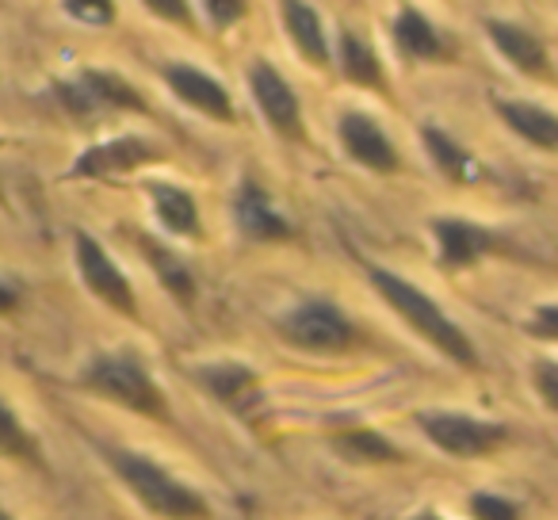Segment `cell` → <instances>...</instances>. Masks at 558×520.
<instances>
[{
  "mask_svg": "<svg viewBox=\"0 0 558 520\" xmlns=\"http://www.w3.org/2000/svg\"><path fill=\"white\" fill-rule=\"evenodd\" d=\"M279 20L288 27L291 43H295V50L303 55V62L329 65V39H326V27H322L318 9H311L303 0H288V4H279Z\"/></svg>",
  "mask_w": 558,
  "mask_h": 520,
  "instance_id": "e0dca14e",
  "label": "cell"
},
{
  "mask_svg": "<svg viewBox=\"0 0 558 520\" xmlns=\"http://www.w3.org/2000/svg\"><path fill=\"white\" fill-rule=\"evenodd\" d=\"M20 306V299H16V291L9 288V283H0V314H12Z\"/></svg>",
  "mask_w": 558,
  "mask_h": 520,
  "instance_id": "4dcf8cb0",
  "label": "cell"
},
{
  "mask_svg": "<svg viewBox=\"0 0 558 520\" xmlns=\"http://www.w3.org/2000/svg\"><path fill=\"white\" fill-rule=\"evenodd\" d=\"M333 451L344 459H352V463H367V467L402 463V451H398L383 433H375V428H344V433L333 436Z\"/></svg>",
  "mask_w": 558,
  "mask_h": 520,
  "instance_id": "7402d4cb",
  "label": "cell"
},
{
  "mask_svg": "<svg viewBox=\"0 0 558 520\" xmlns=\"http://www.w3.org/2000/svg\"><path fill=\"white\" fill-rule=\"evenodd\" d=\"M62 12L77 20V24H88V27H111L116 24V4H108V0H65Z\"/></svg>",
  "mask_w": 558,
  "mask_h": 520,
  "instance_id": "d4e9b609",
  "label": "cell"
},
{
  "mask_svg": "<svg viewBox=\"0 0 558 520\" xmlns=\"http://www.w3.org/2000/svg\"><path fill=\"white\" fill-rule=\"evenodd\" d=\"M154 16H172V24L180 27H192V9L187 4H172V0H149L146 4Z\"/></svg>",
  "mask_w": 558,
  "mask_h": 520,
  "instance_id": "f546056e",
  "label": "cell"
},
{
  "mask_svg": "<svg viewBox=\"0 0 558 520\" xmlns=\"http://www.w3.org/2000/svg\"><path fill=\"white\" fill-rule=\"evenodd\" d=\"M142 253H146V261H149V268H154V276L157 280L169 288V295L177 299V303H192L195 299V280H192V268L180 261L172 249H165V245H157L154 238H142Z\"/></svg>",
  "mask_w": 558,
  "mask_h": 520,
  "instance_id": "603a6c76",
  "label": "cell"
},
{
  "mask_svg": "<svg viewBox=\"0 0 558 520\" xmlns=\"http://www.w3.org/2000/svg\"><path fill=\"white\" fill-rule=\"evenodd\" d=\"M486 35L497 47V55L509 65H517L520 73H527V77H547L550 73L547 47H543L527 27H517V24H509V20H486Z\"/></svg>",
  "mask_w": 558,
  "mask_h": 520,
  "instance_id": "9a60e30c",
  "label": "cell"
},
{
  "mask_svg": "<svg viewBox=\"0 0 558 520\" xmlns=\"http://www.w3.org/2000/svg\"><path fill=\"white\" fill-rule=\"evenodd\" d=\"M58 100L73 111V116H96V111H138L146 116V100L111 70H77L73 77H62L54 85Z\"/></svg>",
  "mask_w": 558,
  "mask_h": 520,
  "instance_id": "8992f818",
  "label": "cell"
},
{
  "mask_svg": "<svg viewBox=\"0 0 558 520\" xmlns=\"http://www.w3.org/2000/svg\"><path fill=\"white\" fill-rule=\"evenodd\" d=\"M0 520H12V517H9V512H4V509H0Z\"/></svg>",
  "mask_w": 558,
  "mask_h": 520,
  "instance_id": "d6a6232c",
  "label": "cell"
},
{
  "mask_svg": "<svg viewBox=\"0 0 558 520\" xmlns=\"http://www.w3.org/2000/svg\"><path fill=\"white\" fill-rule=\"evenodd\" d=\"M367 280H372V288L383 295V303H387L398 318H405V326H410L413 334L425 337L436 352H444L451 364H459V367L478 364L474 344L466 341L463 329H459L456 322H451L448 314H444L440 306H436L433 299L417 288V283L402 280V276L387 273V268H375V265H367Z\"/></svg>",
  "mask_w": 558,
  "mask_h": 520,
  "instance_id": "7a4b0ae2",
  "label": "cell"
},
{
  "mask_svg": "<svg viewBox=\"0 0 558 520\" xmlns=\"http://www.w3.org/2000/svg\"><path fill=\"white\" fill-rule=\"evenodd\" d=\"M337 138H341L344 154L356 165H364V169H372V172L398 169V149H395V142H390V134L383 131L372 116H364V111H344V116L337 119Z\"/></svg>",
  "mask_w": 558,
  "mask_h": 520,
  "instance_id": "30bf717a",
  "label": "cell"
},
{
  "mask_svg": "<svg viewBox=\"0 0 558 520\" xmlns=\"http://www.w3.org/2000/svg\"><path fill=\"white\" fill-rule=\"evenodd\" d=\"M233 222L248 241H283L291 238V222L271 207V195L256 180H241L233 195Z\"/></svg>",
  "mask_w": 558,
  "mask_h": 520,
  "instance_id": "4fadbf2b",
  "label": "cell"
},
{
  "mask_svg": "<svg viewBox=\"0 0 558 520\" xmlns=\"http://www.w3.org/2000/svg\"><path fill=\"white\" fill-rule=\"evenodd\" d=\"M417 428L436 444L440 451H448L451 459H482L489 451H497V444H505V425L494 421H478L471 413L456 410H421Z\"/></svg>",
  "mask_w": 558,
  "mask_h": 520,
  "instance_id": "5b68a950",
  "label": "cell"
},
{
  "mask_svg": "<svg viewBox=\"0 0 558 520\" xmlns=\"http://www.w3.org/2000/svg\"><path fill=\"white\" fill-rule=\"evenodd\" d=\"M527 334L539 337V341H555V337H558V306L543 303L539 311H535V318L527 322Z\"/></svg>",
  "mask_w": 558,
  "mask_h": 520,
  "instance_id": "4316f807",
  "label": "cell"
},
{
  "mask_svg": "<svg viewBox=\"0 0 558 520\" xmlns=\"http://www.w3.org/2000/svg\"><path fill=\"white\" fill-rule=\"evenodd\" d=\"M428 230H433L436 245H440V265L448 273L471 268L474 261H482V256L497 249V233L489 226L466 222V218H433Z\"/></svg>",
  "mask_w": 558,
  "mask_h": 520,
  "instance_id": "7c38bea8",
  "label": "cell"
},
{
  "mask_svg": "<svg viewBox=\"0 0 558 520\" xmlns=\"http://www.w3.org/2000/svg\"><path fill=\"white\" fill-rule=\"evenodd\" d=\"M494 111L501 116V123L509 131H517L524 142L539 149H555L558 146V119L550 116L543 104H527V100H505V96H494Z\"/></svg>",
  "mask_w": 558,
  "mask_h": 520,
  "instance_id": "2e32d148",
  "label": "cell"
},
{
  "mask_svg": "<svg viewBox=\"0 0 558 520\" xmlns=\"http://www.w3.org/2000/svg\"><path fill=\"white\" fill-rule=\"evenodd\" d=\"M203 12L215 16V27H233L241 16H248V4H233V0H222V4H218V0H207Z\"/></svg>",
  "mask_w": 558,
  "mask_h": 520,
  "instance_id": "f1b7e54d",
  "label": "cell"
},
{
  "mask_svg": "<svg viewBox=\"0 0 558 520\" xmlns=\"http://www.w3.org/2000/svg\"><path fill=\"white\" fill-rule=\"evenodd\" d=\"M77 273L85 280V288L93 291L100 303H108L111 311H119L123 318H138V299H134V288L119 265L111 261V253L93 238V233L77 230Z\"/></svg>",
  "mask_w": 558,
  "mask_h": 520,
  "instance_id": "52a82bcc",
  "label": "cell"
},
{
  "mask_svg": "<svg viewBox=\"0 0 558 520\" xmlns=\"http://www.w3.org/2000/svg\"><path fill=\"white\" fill-rule=\"evenodd\" d=\"M466 509H471L474 520H520L517 501H509L501 494H474L466 501Z\"/></svg>",
  "mask_w": 558,
  "mask_h": 520,
  "instance_id": "484cf974",
  "label": "cell"
},
{
  "mask_svg": "<svg viewBox=\"0 0 558 520\" xmlns=\"http://www.w3.org/2000/svg\"><path fill=\"white\" fill-rule=\"evenodd\" d=\"M146 195L149 207H154L157 222L165 226L177 238H203V222H199V203L192 192L169 184V180H146Z\"/></svg>",
  "mask_w": 558,
  "mask_h": 520,
  "instance_id": "5bb4252c",
  "label": "cell"
},
{
  "mask_svg": "<svg viewBox=\"0 0 558 520\" xmlns=\"http://www.w3.org/2000/svg\"><path fill=\"white\" fill-rule=\"evenodd\" d=\"M413 520H444V517H436L433 509H425V512H417V517H413Z\"/></svg>",
  "mask_w": 558,
  "mask_h": 520,
  "instance_id": "1f68e13d",
  "label": "cell"
},
{
  "mask_svg": "<svg viewBox=\"0 0 558 520\" xmlns=\"http://www.w3.org/2000/svg\"><path fill=\"white\" fill-rule=\"evenodd\" d=\"M337 65H341L344 81H352V85L387 93V73H383V62L375 58V50L367 47L356 32H341V43H337Z\"/></svg>",
  "mask_w": 558,
  "mask_h": 520,
  "instance_id": "44dd1931",
  "label": "cell"
},
{
  "mask_svg": "<svg viewBox=\"0 0 558 520\" xmlns=\"http://www.w3.org/2000/svg\"><path fill=\"white\" fill-rule=\"evenodd\" d=\"M395 47H398V55L413 58V62H440V58H448V47H444V39L436 35V27L428 24L425 12L413 9V4L398 9Z\"/></svg>",
  "mask_w": 558,
  "mask_h": 520,
  "instance_id": "ac0fdd59",
  "label": "cell"
},
{
  "mask_svg": "<svg viewBox=\"0 0 558 520\" xmlns=\"http://www.w3.org/2000/svg\"><path fill=\"white\" fill-rule=\"evenodd\" d=\"M161 77L180 104L203 111L207 119H222V123H230L233 119L230 93H226L222 81H215L207 70H199V65H192V62H172V65H165Z\"/></svg>",
  "mask_w": 558,
  "mask_h": 520,
  "instance_id": "8fae6325",
  "label": "cell"
},
{
  "mask_svg": "<svg viewBox=\"0 0 558 520\" xmlns=\"http://www.w3.org/2000/svg\"><path fill=\"white\" fill-rule=\"evenodd\" d=\"M195 379L207 387V395H215L218 402L233 406V410H241V402H245V398H253L256 387H260L256 372H248L245 364H233V360H218V364L199 367V372H195Z\"/></svg>",
  "mask_w": 558,
  "mask_h": 520,
  "instance_id": "ffe728a7",
  "label": "cell"
},
{
  "mask_svg": "<svg viewBox=\"0 0 558 520\" xmlns=\"http://www.w3.org/2000/svg\"><path fill=\"white\" fill-rule=\"evenodd\" d=\"M165 149H157L149 138H138V134H119V138L96 142L85 154L73 161L70 180H100V177H123V172H134L142 165L161 161Z\"/></svg>",
  "mask_w": 558,
  "mask_h": 520,
  "instance_id": "9c48e42d",
  "label": "cell"
},
{
  "mask_svg": "<svg viewBox=\"0 0 558 520\" xmlns=\"http://www.w3.org/2000/svg\"><path fill=\"white\" fill-rule=\"evenodd\" d=\"M535 387H539L543 402H547L550 410H558V364L555 360H543V364L535 367Z\"/></svg>",
  "mask_w": 558,
  "mask_h": 520,
  "instance_id": "83f0119b",
  "label": "cell"
},
{
  "mask_svg": "<svg viewBox=\"0 0 558 520\" xmlns=\"http://www.w3.org/2000/svg\"><path fill=\"white\" fill-rule=\"evenodd\" d=\"M0 456L20 463H39V440L20 425L16 410L0 402Z\"/></svg>",
  "mask_w": 558,
  "mask_h": 520,
  "instance_id": "cb8c5ba5",
  "label": "cell"
},
{
  "mask_svg": "<svg viewBox=\"0 0 558 520\" xmlns=\"http://www.w3.org/2000/svg\"><path fill=\"white\" fill-rule=\"evenodd\" d=\"M421 142H425V154L433 157L436 172H444L451 184H474V180L482 177V165L474 161V157L466 154V149L459 146L448 131H440V126L428 123V126H421Z\"/></svg>",
  "mask_w": 558,
  "mask_h": 520,
  "instance_id": "d6986e66",
  "label": "cell"
},
{
  "mask_svg": "<svg viewBox=\"0 0 558 520\" xmlns=\"http://www.w3.org/2000/svg\"><path fill=\"white\" fill-rule=\"evenodd\" d=\"M245 77H248V88H253V100H256V108H260L264 123H268L279 138L303 142L306 138L303 134V108H299L295 88L279 77L268 62H253L245 70Z\"/></svg>",
  "mask_w": 558,
  "mask_h": 520,
  "instance_id": "ba28073f",
  "label": "cell"
},
{
  "mask_svg": "<svg viewBox=\"0 0 558 520\" xmlns=\"http://www.w3.org/2000/svg\"><path fill=\"white\" fill-rule=\"evenodd\" d=\"M276 334L303 352H341L352 344V322L329 299H303L276 322Z\"/></svg>",
  "mask_w": 558,
  "mask_h": 520,
  "instance_id": "277c9868",
  "label": "cell"
},
{
  "mask_svg": "<svg viewBox=\"0 0 558 520\" xmlns=\"http://www.w3.org/2000/svg\"><path fill=\"white\" fill-rule=\"evenodd\" d=\"M104 459L116 471V479L146 505L154 517L161 520H210V505L203 494H195L192 486L177 479L172 471H165L161 463L138 456L131 448H111V444H100Z\"/></svg>",
  "mask_w": 558,
  "mask_h": 520,
  "instance_id": "6da1fadb",
  "label": "cell"
},
{
  "mask_svg": "<svg viewBox=\"0 0 558 520\" xmlns=\"http://www.w3.org/2000/svg\"><path fill=\"white\" fill-rule=\"evenodd\" d=\"M81 387L88 395H100L108 402L123 406V410L142 413L149 421H169V398L161 395V387L146 372L138 352H96L85 364V372H81Z\"/></svg>",
  "mask_w": 558,
  "mask_h": 520,
  "instance_id": "3957f363",
  "label": "cell"
}]
</instances>
